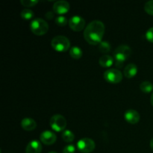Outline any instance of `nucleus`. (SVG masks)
Segmentation results:
<instances>
[{"instance_id":"f257e3e1","label":"nucleus","mask_w":153,"mask_h":153,"mask_svg":"<svg viewBox=\"0 0 153 153\" xmlns=\"http://www.w3.org/2000/svg\"><path fill=\"white\" fill-rule=\"evenodd\" d=\"M105 25L100 20H94L90 22L84 31V37L89 44L95 46L102 41L105 34Z\"/></svg>"},{"instance_id":"f03ea898","label":"nucleus","mask_w":153,"mask_h":153,"mask_svg":"<svg viewBox=\"0 0 153 153\" xmlns=\"http://www.w3.org/2000/svg\"><path fill=\"white\" fill-rule=\"evenodd\" d=\"M131 54V48L127 45H120L117 46L114 51V58L116 61L117 67H122L124 61L128 59Z\"/></svg>"},{"instance_id":"7ed1b4c3","label":"nucleus","mask_w":153,"mask_h":153,"mask_svg":"<svg viewBox=\"0 0 153 153\" xmlns=\"http://www.w3.org/2000/svg\"><path fill=\"white\" fill-rule=\"evenodd\" d=\"M30 29L35 35L42 36L48 32L49 25L44 19L41 18H35L31 22Z\"/></svg>"},{"instance_id":"20e7f679","label":"nucleus","mask_w":153,"mask_h":153,"mask_svg":"<svg viewBox=\"0 0 153 153\" xmlns=\"http://www.w3.org/2000/svg\"><path fill=\"white\" fill-rule=\"evenodd\" d=\"M51 45L53 49L57 52H66L70 48V42L67 37L58 35L53 37L51 41Z\"/></svg>"},{"instance_id":"39448f33","label":"nucleus","mask_w":153,"mask_h":153,"mask_svg":"<svg viewBox=\"0 0 153 153\" xmlns=\"http://www.w3.org/2000/svg\"><path fill=\"white\" fill-rule=\"evenodd\" d=\"M50 126L54 131L57 132L64 131L67 126V120L64 116L61 114H55L51 117Z\"/></svg>"},{"instance_id":"423d86ee","label":"nucleus","mask_w":153,"mask_h":153,"mask_svg":"<svg viewBox=\"0 0 153 153\" xmlns=\"http://www.w3.org/2000/svg\"><path fill=\"white\" fill-rule=\"evenodd\" d=\"M123 73L117 69H109L104 73V79L110 84L120 83L123 80Z\"/></svg>"},{"instance_id":"0eeeda50","label":"nucleus","mask_w":153,"mask_h":153,"mask_svg":"<svg viewBox=\"0 0 153 153\" xmlns=\"http://www.w3.org/2000/svg\"><path fill=\"white\" fill-rule=\"evenodd\" d=\"M95 142L88 137H84L79 140L77 143L78 149L82 153L92 152L95 149Z\"/></svg>"},{"instance_id":"6e6552de","label":"nucleus","mask_w":153,"mask_h":153,"mask_svg":"<svg viewBox=\"0 0 153 153\" xmlns=\"http://www.w3.org/2000/svg\"><path fill=\"white\" fill-rule=\"evenodd\" d=\"M69 25L70 28L75 31H81L85 26V20L80 16H73L69 20Z\"/></svg>"},{"instance_id":"1a4fd4ad","label":"nucleus","mask_w":153,"mask_h":153,"mask_svg":"<svg viewBox=\"0 0 153 153\" xmlns=\"http://www.w3.org/2000/svg\"><path fill=\"white\" fill-rule=\"evenodd\" d=\"M70 5L68 1H64V0L55 1L53 4V7H52L54 13L60 15L67 13L70 10Z\"/></svg>"},{"instance_id":"9d476101","label":"nucleus","mask_w":153,"mask_h":153,"mask_svg":"<svg viewBox=\"0 0 153 153\" xmlns=\"http://www.w3.org/2000/svg\"><path fill=\"white\" fill-rule=\"evenodd\" d=\"M40 139L45 145H52L56 142L57 136L52 131L46 130L40 134Z\"/></svg>"},{"instance_id":"9b49d317","label":"nucleus","mask_w":153,"mask_h":153,"mask_svg":"<svg viewBox=\"0 0 153 153\" xmlns=\"http://www.w3.org/2000/svg\"><path fill=\"white\" fill-rule=\"evenodd\" d=\"M140 114L134 109H128L124 113V119L130 124H137L140 121Z\"/></svg>"},{"instance_id":"f8f14e48","label":"nucleus","mask_w":153,"mask_h":153,"mask_svg":"<svg viewBox=\"0 0 153 153\" xmlns=\"http://www.w3.org/2000/svg\"><path fill=\"white\" fill-rule=\"evenodd\" d=\"M42 145L40 141L37 140H31L27 145L25 153H41Z\"/></svg>"},{"instance_id":"ddd939ff","label":"nucleus","mask_w":153,"mask_h":153,"mask_svg":"<svg viewBox=\"0 0 153 153\" xmlns=\"http://www.w3.org/2000/svg\"><path fill=\"white\" fill-rule=\"evenodd\" d=\"M21 126L25 131H31L35 129L36 127H37V123L32 118L26 117L22 120V121H21Z\"/></svg>"},{"instance_id":"4468645a","label":"nucleus","mask_w":153,"mask_h":153,"mask_svg":"<svg viewBox=\"0 0 153 153\" xmlns=\"http://www.w3.org/2000/svg\"><path fill=\"white\" fill-rule=\"evenodd\" d=\"M137 67L134 64H128L124 69L123 74L127 79H132L137 75Z\"/></svg>"},{"instance_id":"2eb2a0df","label":"nucleus","mask_w":153,"mask_h":153,"mask_svg":"<svg viewBox=\"0 0 153 153\" xmlns=\"http://www.w3.org/2000/svg\"><path fill=\"white\" fill-rule=\"evenodd\" d=\"M99 63L101 67L108 68V67H111L112 64H114V58L109 55H103L102 56L100 57Z\"/></svg>"},{"instance_id":"dca6fc26","label":"nucleus","mask_w":153,"mask_h":153,"mask_svg":"<svg viewBox=\"0 0 153 153\" xmlns=\"http://www.w3.org/2000/svg\"><path fill=\"white\" fill-rule=\"evenodd\" d=\"M83 52L79 46H73L70 49V55L74 59H79L82 57Z\"/></svg>"},{"instance_id":"f3484780","label":"nucleus","mask_w":153,"mask_h":153,"mask_svg":"<svg viewBox=\"0 0 153 153\" xmlns=\"http://www.w3.org/2000/svg\"><path fill=\"white\" fill-rule=\"evenodd\" d=\"M140 89L142 92L145 94H149L153 91V84L148 81H145L140 83Z\"/></svg>"},{"instance_id":"a211bd4d","label":"nucleus","mask_w":153,"mask_h":153,"mask_svg":"<svg viewBox=\"0 0 153 153\" xmlns=\"http://www.w3.org/2000/svg\"><path fill=\"white\" fill-rule=\"evenodd\" d=\"M61 137H62L63 140L67 142V143H71L75 139L74 134L70 130H64L62 132Z\"/></svg>"},{"instance_id":"6ab92c4d","label":"nucleus","mask_w":153,"mask_h":153,"mask_svg":"<svg viewBox=\"0 0 153 153\" xmlns=\"http://www.w3.org/2000/svg\"><path fill=\"white\" fill-rule=\"evenodd\" d=\"M99 49L105 55H108V53L111 51V44L108 41H102L99 44Z\"/></svg>"},{"instance_id":"aec40b11","label":"nucleus","mask_w":153,"mask_h":153,"mask_svg":"<svg viewBox=\"0 0 153 153\" xmlns=\"http://www.w3.org/2000/svg\"><path fill=\"white\" fill-rule=\"evenodd\" d=\"M21 17L25 20H30L32 19L34 16V13L33 10H30V9H24L21 11Z\"/></svg>"},{"instance_id":"412c9836","label":"nucleus","mask_w":153,"mask_h":153,"mask_svg":"<svg viewBox=\"0 0 153 153\" xmlns=\"http://www.w3.org/2000/svg\"><path fill=\"white\" fill-rule=\"evenodd\" d=\"M55 23L57 24V25L61 27H64L67 25V22H69L67 21V19L64 16H58L55 18Z\"/></svg>"},{"instance_id":"4be33fe9","label":"nucleus","mask_w":153,"mask_h":153,"mask_svg":"<svg viewBox=\"0 0 153 153\" xmlns=\"http://www.w3.org/2000/svg\"><path fill=\"white\" fill-rule=\"evenodd\" d=\"M144 10L148 14L153 16V0L147 1L144 5Z\"/></svg>"},{"instance_id":"5701e85b","label":"nucleus","mask_w":153,"mask_h":153,"mask_svg":"<svg viewBox=\"0 0 153 153\" xmlns=\"http://www.w3.org/2000/svg\"><path fill=\"white\" fill-rule=\"evenodd\" d=\"M20 2L25 7H33L38 3V0H21Z\"/></svg>"},{"instance_id":"b1692460","label":"nucleus","mask_w":153,"mask_h":153,"mask_svg":"<svg viewBox=\"0 0 153 153\" xmlns=\"http://www.w3.org/2000/svg\"><path fill=\"white\" fill-rule=\"evenodd\" d=\"M75 152H76V148L72 144L67 145L63 149V153H75Z\"/></svg>"},{"instance_id":"393cba45","label":"nucleus","mask_w":153,"mask_h":153,"mask_svg":"<svg viewBox=\"0 0 153 153\" xmlns=\"http://www.w3.org/2000/svg\"><path fill=\"white\" fill-rule=\"evenodd\" d=\"M146 37L148 41L153 43V27L147 30L146 33Z\"/></svg>"},{"instance_id":"a878e982","label":"nucleus","mask_w":153,"mask_h":153,"mask_svg":"<svg viewBox=\"0 0 153 153\" xmlns=\"http://www.w3.org/2000/svg\"><path fill=\"white\" fill-rule=\"evenodd\" d=\"M45 16H46V19H53L54 16H55V13H54V11H48L47 13L45 14Z\"/></svg>"},{"instance_id":"bb28decb","label":"nucleus","mask_w":153,"mask_h":153,"mask_svg":"<svg viewBox=\"0 0 153 153\" xmlns=\"http://www.w3.org/2000/svg\"><path fill=\"white\" fill-rule=\"evenodd\" d=\"M150 147L153 150V137L150 140Z\"/></svg>"},{"instance_id":"cd10ccee","label":"nucleus","mask_w":153,"mask_h":153,"mask_svg":"<svg viewBox=\"0 0 153 153\" xmlns=\"http://www.w3.org/2000/svg\"><path fill=\"white\" fill-rule=\"evenodd\" d=\"M150 101H151V104L153 106V92L152 94V95H151V98H150Z\"/></svg>"},{"instance_id":"c85d7f7f","label":"nucleus","mask_w":153,"mask_h":153,"mask_svg":"<svg viewBox=\"0 0 153 153\" xmlns=\"http://www.w3.org/2000/svg\"><path fill=\"white\" fill-rule=\"evenodd\" d=\"M49 153H57L56 152H53V151H52V152H49Z\"/></svg>"}]
</instances>
